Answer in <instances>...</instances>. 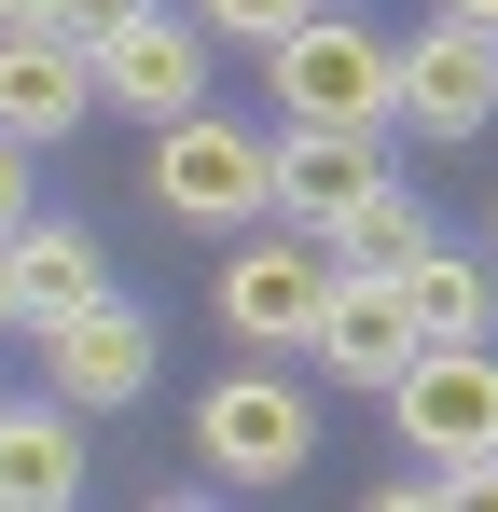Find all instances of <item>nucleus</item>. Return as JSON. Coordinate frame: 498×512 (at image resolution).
<instances>
[{"label":"nucleus","mask_w":498,"mask_h":512,"mask_svg":"<svg viewBox=\"0 0 498 512\" xmlns=\"http://www.w3.org/2000/svg\"><path fill=\"white\" fill-rule=\"evenodd\" d=\"M388 416H402V443H415V457H443V471L498 457V333H471V346H415V374L388 388Z\"/></svg>","instance_id":"nucleus-4"},{"label":"nucleus","mask_w":498,"mask_h":512,"mask_svg":"<svg viewBox=\"0 0 498 512\" xmlns=\"http://www.w3.org/2000/svg\"><path fill=\"white\" fill-rule=\"evenodd\" d=\"M42 14H56V0H0V28H42Z\"/></svg>","instance_id":"nucleus-20"},{"label":"nucleus","mask_w":498,"mask_h":512,"mask_svg":"<svg viewBox=\"0 0 498 512\" xmlns=\"http://www.w3.org/2000/svg\"><path fill=\"white\" fill-rule=\"evenodd\" d=\"M415 346H429V319H415V291L402 277H360V263H332V305H319V374L332 388H402L415 374Z\"/></svg>","instance_id":"nucleus-6"},{"label":"nucleus","mask_w":498,"mask_h":512,"mask_svg":"<svg viewBox=\"0 0 498 512\" xmlns=\"http://www.w3.org/2000/svg\"><path fill=\"white\" fill-rule=\"evenodd\" d=\"M402 111L457 153V139H485L498 125V28H471V14H429L402 42Z\"/></svg>","instance_id":"nucleus-8"},{"label":"nucleus","mask_w":498,"mask_h":512,"mask_svg":"<svg viewBox=\"0 0 498 512\" xmlns=\"http://www.w3.org/2000/svg\"><path fill=\"white\" fill-rule=\"evenodd\" d=\"M97 97L111 111H139V125H180V111H208V14H139V28H111L97 42Z\"/></svg>","instance_id":"nucleus-7"},{"label":"nucleus","mask_w":498,"mask_h":512,"mask_svg":"<svg viewBox=\"0 0 498 512\" xmlns=\"http://www.w3.org/2000/svg\"><path fill=\"white\" fill-rule=\"evenodd\" d=\"M83 499V402H0V512H70Z\"/></svg>","instance_id":"nucleus-11"},{"label":"nucleus","mask_w":498,"mask_h":512,"mask_svg":"<svg viewBox=\"0 0 498 512\" xmlns=\"http://www.w3.org/2000/svg\"><path fill=\"white\" fill-rule=\"evenodd\" d=\"M319 305H332V263L305 236H236L208 277V319L236 346H319Z\"/></svg>","instance_id":"nucleus-5"},{"label":"nucleus","mask_w":498,"mask_h":512,"mask_svg":"<svg viewBox=\"0 0 498 512\" xmlns=\"http://www.w3.org/2000/svg\"><path fill=\"white\" fill-rule=\"evenodd\" d=\"M0 333H28V305H14V236H0Z\"/></svg>","instance_id":"nucleus-19"},{"label":"nucleus","mask_w":498,"mask_h":512,"mask_svg":"<svg viewBox=\"0 0 498 512\" xmlns=\"http://www.w3.org/2000/svg\"><path fill=\"white\" fill-rule=\"evenodd\" d=\"M402 291H415V319H429V346L498 333V277H485L471 250H415V263H402Z\"/></svg>","instance_id":"nucleus-14"},{"label":"nucleus","mask_w":498,"mask_h":512,"mask_svg":"<svg viewBox=\"0 0 498 512\" xmlns=\"http://www.w3.org/2000/svg\"><path fill=\"white\" fill-rule=\"evenodd\" d=\"M83 111H97V56L70 28H0V125L42 153V139H70Z\"/></svg>","instance_id":"nucleus-9"},{"label":"nucleus","mask_w":498,"mask_h":512,"mask_svg":"<svg viewBox=\"0 0 498 512\" xmlns=\"http://www.w3.org/2000/svg\"><path fill=\"white\" fill-rule=\"evenodd\" d=\"M42 360H56V388H70L83 416H125V402L153 388V319H139V305H83V319L42 333Z\"/></svg>","instance_id":"nucleus-10"},{"label":"nucleus","mask_w":498,"mask_h":512,"mask_svg":"<svg viewBox=\"0 0 498 512\" xmlns=\"http://www.w3.org/2000/svg\"><path fill=\"white\" fill-rule=\"evenodd\" d=\"M443 14H471V28H498V0H443Z\"/></svg>","instance_id":"nucleus-21"},{"label":"nucleus","mask_w":498,"mask_h":512,"mask_svg":"<svg viewBox=\"0 0 498 512\" xmlns=\"http://www.w3.org/2000/svg\"><path fill=\"white\" fill-rule=\"evenodd\" d=\"M263 70H277V111H291V125H360V139H374V125L402 111V42H374L346 0H319L291 42H263Z\"/></svg>","instance_id":"nucleus-1"},{"label":"nucleus","mask_w":498,"mask_h":512,"mask_svg":"<svg viewBox=\"0 0 498 512\" xmlns=\"http://www.w3.org/2000/svg\"><path fill=\"white\" fill-rule=\"evenodd\" d=\"M153 208L194 222V236L263 222V208H277V139H249L236 111H180V125H153Z\"/></svg>","instance_id":"nucleus-2"},{"label":"nucleus","mask_w":498,"mask_h":512,"mask_svg":"<svg viewBox=\"0 0 498 512\" xmlns=\"http://www.w3.org/2000/svg\"><path fill=\"white\" fill-rule=\"evenodd\" d=\"M0 236H28V139L0 125Z\"/></svg>","instance_id":"nucleus-18"},{"label":"nucleus","mask_w":498,"mask_h":512,"mask_svg":"<svg viewBox=\"0 0 498 512\" xmlns=\"http://www.w3.org/2000/svg\"><path fill=\"white\" fill-rule=\"evenodd\" d=\"M374 180H388V167H374V139H360V125H291V139H277V222L332 236Z\"/></svg>","instance_id":"nucleus-12"},{"label":"nucleus","mask_w":498,"mask_h":512,"mask_svg":"<svg viewBox=\"0 0 498 512\" xmlns=\"http://www.w3.org/2000/svg\"><path fill=\"white\" fill-rule=\"evenodd\" d=\"M194 457H208L222 485H291V471L319 457V402H305L291 374H222V388L194 402Z\"/></svg>","instance_id":"nucleus-3"},{"label":"nucleus","mask_w":498,"mask_h":512,"mask_svg":"<svg viewBox=\"0 0 498 512\" xmlns=\"http://www.w3.org/2000/svg\"><path fill=\"white\" fill-rule=\"evenodd\" d=\"M139 14H153V0H56V14H42V28H70L83 56H97V42H111V28H139Z\"/></svg>","instance_id":"nucleus-17"},{"label":"nucleus","mask_w":498,"mask_h":512,"mask_svg":"<svg viewBox=\"0 0 498 512\" xmlns=\"http://www.w3.org/2000/svg\"><path fill=\"white\" fill-rule=\"evenodd\" d=\"M14 305H28V333H56V319H83V305H111L97 236H83V222H28V236H14Z\"/></svg>","instance_id":"nucleus-13"},{"label":"nucleus","mask_w":498,"mask_h":512,"mask_svg":"<svg viewBox=\"0 0 498 512\" xmlns=\"http://www.w3.org/2000/svg\"><path fill=\"white\" fill-rule=\"evenodd\" d=\"M194 14H208V42H291L319 0H194Z\"/></svg>","instance_id":"nucleus-16"},{"label":"nucleus","mask_w":498,"mask_h":512,"mask_svg":"<svg viewBox=\"0 0 498 512\" xmlns=\"http://www.w3.org/2000/svg\"><path fill=\"white\" fill-rule=\"evenodd\" d=\"M332 250L360 263V277H402V263L429 250V222H415V194H402V180H374V194H360V208L332 222Z\"/></svg>","instance_id":"nucleus-15"}]
</instances>
